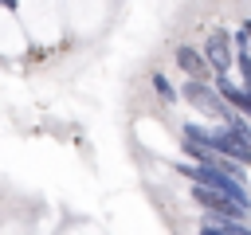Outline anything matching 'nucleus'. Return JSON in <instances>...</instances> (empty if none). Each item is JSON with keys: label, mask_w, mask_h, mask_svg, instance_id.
I'll use <instances>...</instances> for the list:
<instances>
[{"label": "nucleus", "mask_w": 251, "mask_h": 235, "mask_svg": "<svg viewBox=\"0 0 251 235\" xmlns=\"http://www.w3.org/2000/svg\"><path fill=\"white\" fill-rule=\"evenodd\" d=\"M200 235H251L247 223H216V219H204L200 223Z\"/></svg>", "instance_id": "0eeeda50"}, {"label": "nucleus", "mask_w": 251, "mask_h": 235, "mask_svg": "<svg viewBox=\"0 0 251 235\" xmlns=\"http://www.w3.org/2000/svg\"><path fill=\"white\" fill-rule=\"evenodd\" d=\"M204 67L208 70H216V78H227V67H231V35L220 27V31H212L208 35V43H204Z\"/></svg>", "instance_id": "20e7f679"}, {"label": "nucleus", "mask_w": 251, "mask_h": 235, "mask_svg": "<svg viewBox=\"0 0 251 235\" xmlns=\"http://www.w3.org/2000/svg\"><path fill=\"white\" fill-rule=\"evenodd\" d=\"M192 200L208 212V219H216V223H243L251 212L247 208H239V204H231L227 196H220V192H208V188H200V184H192Z\"/></svg>", "instance_id": "f03ea898"}, {"label": "nucleus", "mask_w": 251, "mask_h": 235, "mask_svg": "<svg viewBox=\"0 0 251 235\" xmlns=\"http://www.w3.org/2000/svg\"><path fill=\"white\" fill-rule=\"evenodd\" d=\"M176 67L188 74V82H204V59H200V51H192V47H176Z\"/></svg>", "instance_id": "423d86ee"}, {"label": "nucleus", "mask_w": 251, "mask_h": 235, "mask_svg": "<svg viewBox=\"0 0 251 235\" xmlns=\"http://www.w3.org/2000/svg\"><path fill=\"white\" fill-rule=\"evenodd\" d=\"M180 90H184V102H188V106H196V110H200V114H208V118H220V121H224V129L239 118V114H231V110L220 102V94H216L212 86H204V82H184Z\"/></svg>", "instance_id": "7ed1b4c3"}, {"label": "nucleus", "mask_w": 251, "mask_h": 235, "mask_svg": "<svg viewBox=\"0 0 251 235\" xmlns=\"http://www.w3.org/2000/svg\"><path fill=\"white\" fill-rule=\"evenodd\" d=\"M180 172H184L192 184H200V188H208V192H220V196H227L231 204H239V208L251 212V196H247L243 180H235V176H227V172H220V168H200V164H180Z\"/></svg>", "instance_id": "f257e3e1"}, {"label": "nucleus", "mask_w": 251, "mask_h": 235, "mask_svg": "<svg viewBox=\"0 0 251 235\" xmlns=\"http://www.w3.org/2000/svg\"><path fill=\"white\" fill-rule=\"evenodd\" d=\"M216 94H220V102H224L231 114H235V110H239V114H251V94H247L243 86H235V82L220 78V82H216Z\"/></svg>", "instance_id": "39448f33"}, {"label": "nucleus", "mask_w": 251, "mask_h": 235, "mask_svg": "<svg viewBox=\"0 0 251 235\" xmlns=\"http://www.w3.org/2000/svg\"><path fill=\"white\" fill-rule=\"evenodd\" d=\"M153 90H157V94H161V98H165V102H173V98H176V90H173V86H169V78H165V74H161V70H157V74H153Z\"/></svg>", "instance_id": "6e6552de"}]
</instances>
